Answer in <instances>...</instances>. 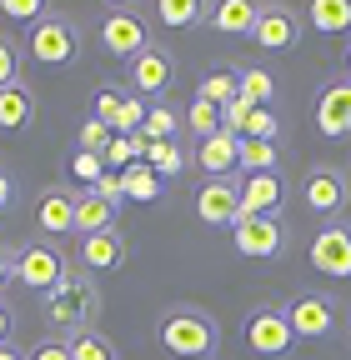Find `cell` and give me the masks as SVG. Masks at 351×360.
I'll list each match as a JSON object with an SVG mask.
<instances>
[{
  "label": "cell",
  "mask_w": 351,
  "mask_h": 360,
  "mask_svg": "<svg viewBox=\"0 0 351 360\" xmlns=\"http://www.w3.org/2000/svg\"><path fill=\"white\" fill-rule=\"evenodd\" d=\"M241 135H246V141H276V115H271V110H266V105H256V110H251V120H246V130H241Z\"/></svg>",
  "instance_id": "836d02e7"
},
{
  "label": "cell",
  "mask_w": 351,
  "mask_h": 360,
  "mask_svg": "<svg viewBox=\"0 0 351 360\" xmlns=\"http://www.w3.org/2000/svg\"><path fill=\"white\" fill-rule=\"evenodd\" d=\"M186 120H191V130L201 135V141H211L216 130H221V105H211V101H191V110H186Z\"/></svg>",
  "instance_id": "f1b7e54d"
},
{
  "label": "cell",
  "mask_w": 351,
  "mask_h": 360,
  "mask_svg": "<svg viewBox=\"0 0 351 360\" xmlns=\"http://www.w3.org/2000/svg\"><path fill=\"white\" fill-rule=\"evenodd\" d=\"M171 80H176V60H171V51H161V45H146V51L130 60V85H136L141 96H161Z\"/></svg>",
  "instance_id": "9a60e30c"
},
{
  "label": "cell",
  "mask_w": 351,
  "mask_h": 360,
  "mask_svg": "<svg viewBox=\"0 0 351 360\" xmlns=\"http://www.w3.org/2000/svg\"><path fill=\"white\" fill-rule=\"evenodd\" d=\"M70 175H80L85 186H96V180L106 175V155H91V150H75V160H70Z\"/></svg>",
  "instance_id": "d590c367"
},
{
  "label": "cell",
  "mask_w": 351,
  "mask_h": 360,
  "mask_svg": "<svg viewBox=\"0 0 351 360\" xmlns=\"http://www.w3.org/2000/svg\"><path fill=\"white\" fill-rule=\"evenodd\" d=\"M30 120H35V90L25 80L6 85L0 90V130H25Z\"/></svg>",
  "instance_id": "ffe728a7"
},
{
  "label": "cell",
  "mask_w": 351,
  "mask_h": 360,
  "mask_svg": "<svg viewBox=\"0 0 351 360\" xmlns=\"http://www.w3.org/2000/svg\"><path fill=\"white\" fill-rule=\"evenodd\" d=\"M286 321H291L296 340H321L336 330V300L331 295H296L286 305Z\"/></svg>",
  "instance_id": "9c48e42d"
},
{
  "label": "cell",
  "mask_w": 351,
  "mask_h": 360,
  "mask_svg": "<svg viewBox=\"0 0 351 360\" xmlns=\"http://www.w3.org/2000/svg\"><path fill=\"white\" fill-rule=\"evenodd\" d=\"M196 96L211 101V105H226V101L236 96V75H231V70H211V75L196 85Z\"/></svg>",
  "instance_id": "83f0119b"
},
{
  "label": "cell",
  "mask_w": 351,
  "mask_h": 360,
  "mask_svg": "<svg viewBox=\"0 0 351 360\" xmlns=\"http://www.w3.org/2000/svg\"><path fill=\"white\" fill-rule=\"evenodd\" d=\"M251 40L261 45V51H291V45L301 40V15L291 11V6H261V20H256V30H251Z\"/></svg>",
  "instance_id": "8fae6325"
},
{
  "label": "cell",
  "mask_w": 351,
  "mask_h": 360,
  "mask_svg": "<svg viewBox=\"0 0 351 360\" xmlns=\"http://www.w3.org/2000/svg\"><path fill=\"white\" fill-rule=\"evenodd\" d=\"M236 160H241V135H231V130H216L211 141H201V150H196V165H201L211 180L231 175Z\"/></svg>",
  "instance_id": "d6986e66"
},
{
  "label": "cell",
  "mask_w": 351,
  "mask_h": 360,
  "mask_svg": "<svg viewBox=\"0 0 351 360\" xmlns=\"http://www.w3.org/2000/svg\"><path fill=\"white\" fill-rule=\"evenodd\" d=\"M301 200L312 205L316 215H336L346 200H351V186H346V175L331 170V165H316L312 175L301 180Z\"/></svg>",
  "instance_id": "7c38bea8"
},
{
  "label": "cell",
  "mask_w": 351,
  "mask_h": 360,
  "mask_svg": "<svg viewBox=\"0 0 351 360\" xmlns=\"http://www.w3.org/2000/svg\"><path fill=\"white\" fill-rule=\"evenodd\" d=\"M312 270H321L331 281H351V225L326 220L312 236Z\"/></svg>",
  "instance_id": "8992f818"
},
{
  "label": "cell",
  "mask_w": 351,
  "mask_h": 360,
  "mask_svg": "<svg viewBox=\"0 0 351 360\" xmlns=\"http://www.w3.org/2000/svg\"><path fill=\"white\" fill-rule=\"evenodd\" d=\"M0 360H25V350H16V345H0Z\"/></svg>",
  "instance_id": "f6af8a7d"
},
{
  "label": "cell",
  "mask_w": 351,
  "mask_h": 360,
  "mask_svg": "<svg viewBox=\"0 0 351 360\" xmlns=\"http://www.w3.org/2000/svg\"><path fill=\"white\" fill-rule=\"evenodd\" d=\"M11 205V175H0V210Z\"/></svg>",
  "instance_id": "ee69618b"
},
{
  "label": "cell",
  "mask_w": 351,
  "mask_h": 360,
  "mask_svg": "<svg viewBox=\"0 0 351 360\" xmlns=\"http://www.w3.org/2000/svg\"><path fill=\"white\" fill-rule=\"evenodd\" d=\"M236 191H241V215H276L281 200H286V186H281L276 170H266V175H236Z\"/></svg>",
  "instance_id": "4fadbf2b"
},
{
  "label": "cell",
  "mask_w": 351,
  "mask_h": 360,
  "mask_svg": "<svg viewBox=\"0 0 351 360\" xmlns=\"http://www.w3.org/2000/svg\"><path fill=\"white\" fill-rule=\"evenodd\" d=\"M261 20V6L256 0H216V6L206 11V25L216 35H251Z\"/></svg>",
  "instance_id": "2e32d148"
},
{
  "label": "cell",
  "mask_w": 351,
  "mask_h": 360,
  "mask_svg": "<svg viewBox=\"0 0 351 360\" xmlns=\"http://www.w3.org/2000/svg\"><path fill=\"white\" fill-rule=\"evenodd\" d=\"M121 101H125V90H121V85H101V90H96V120L116 125V115H121Z\"/></svg>",
  "instance_id": "e575fe53"
},
{
  "label": "cell",
  "mask_w": 351,
  "mask_h": 360,
  "mask_svg": "<svg viewBox=\"0 0 351 360\" xmlns=\"http://www.w3.org/2000/svg\"><path fill=\"white\" fill-rule=\"evenodd\" d=\"M196 215L206 225H236V215H241L236 180H206V186L196 191Z\"/></svg>",
  "instance_id": "5bb4252c"
},
{
  "label": "cell",
  "mask_w": 351,
  "mask_h": 360,
  "mask_svg": "<svg viewBox=\"0 0 351 360\" xmlns=\"http://www.w3.org/2000/svg\"><path fill=\"white\" fill-rule=\"evenodd\" d=\"M91 191H96L101 200H111V205H116V200L125 195V175H121V170H106V175L96 180V186H91Z\"/></svg>",
  "instance_id": "ab89813d"
},
{
  "label": "cell",
  "mask_w": 351,
  "mask_h": 360,
  "mask_svg": "<svg viewBox=\"0 0 351 360\" xmlns=\"http://www.w3.org/2000/svg\"><path fill=\"white\" fill-rule=\"evenodd\" d=\"M0 15H11V20H40L46 15V0H0Z\"/></svg>",
  "instance_id": "f35d334b"
},
{
  "label": "cell",
  "mask_w": 351,
  "mask_h": 360,
  "mask_svg": "<svg viewBox=\"0 0 351 360\" xmlns=\"http://www.w3.org/2000/svg\"><path fill=\"white\" fill-rule=\"evenodd\" d=\"M111 135H116V130H111L106 120H96V115H91V120L80 125V150H91V155H106V146H111Z\"/></svg>",
  "instance_id": "d6a6232c"
},
{
  "label": "cell",
  "mask_w": 351,
  "mask_h": 360,
  "mask_svg": "<svg viewBox=\"0 0 351 360\" xmlns=\"http://www.w3.org/2000/svg\"><path fill=\"white\" fill-rule=\"evenodd\" d=\"M306 20L321 35H341V30H351V0H312Z\"/></svg>",
  "instance_id": "7402d4cb"
},
{
  "label": "cell",
  "mask_w": 351,
  "mask_h": 360,
  "mask_svg": "<svg viewBox=\"0 0 351 360\" xmlns=\"http://www.w3.org/2000/svg\"><path fill=\"white\" fill-rule=\"evenodd\" d=\"M276 165H281V146L276 141H246L241 135V160H236L241 175H266Z\"/></svg>",
  "instance_id": "603a6c76"
},
{
  "label": "cell",
  "mask_w": 351,
  "mask_h": 360,
  "mask_svg": "<svg viewBox=\"0 0 351 360\" xmlns=\"http://www.w3.org/2000/svg\"><path fill=\"white\" fill-rule=\"evenodd\" d=\"M6 281H16V250H0V290H6Z\"/></svg>",
  "instance_id": "b9f144b4"
},
{
  "label": "cell",
  "mask_w": 351,
  "mask_h": 360,
  "mask_svg": "<svg viewBox=\"0 0 351 360\" xmlns=\"http://www.w3.org/2000/svg\"><path fill=\"white\" fill-rule=\"evenodd\" d=\"M125 165H136V146H130V135H111V146H106V170H125Z\"/></svg>",
  "instance_id": "8d00e7d4"
},
{
  "label": "cell",
  "mask_w": 351,
  "mask_h": 360,
  "mask_svg": "<svg viewBox=\"0 0 351 360\" xmlns=\"http://www.w3.org/2000/svg\"><path fill=\"white\" fill-rule=\"evenodd\" d=\"M111 6H130V0H111Z\"/></svg>",
  "instance_id": "7dc6e473"
},
{
  "label": "cell",
  "mask_w": 351,
  "mask_h": 360,
  "mask_svg": "<svg viewBox=\"0 0 351 360\" xmlns=\"http://www.w3.org/2000/svg\"><path fill=\"white\" fill-rule=\"evenodd\" d=\"M146 165L156 170V175H176L186 165V155H181V146L176 141H151V155H146Z\"/></svg>",
  "instance_id": "f546056e"
},
{
  "label": "cell",
  "mask_w": 351,
  "mask_h": 360,
  "mask_svg": "<svg viewBox=\"0 0 351 360\" xmlns=\"http://www.w3.org/2000/svg\"><path fill=\"white\" fill-rule=\"evenodd\" d=\"M35 225L46 236H70L75 231V195L61 191V186H51L46 195L35 200Z\"/></svg>",
  "instance_id": "e0dca14e"
},
{
  "label": "cell",
  "mask_w": 351,
  "mask_h": 360,
  "mask_svg": "<svg viewBox=\"0 0 351 360\" xmlns=\"http://www.w3.org/2000/svg\"><path fill=\"white\" fill-rule=\"evenodd\" d=\"M312 120H316V130L326 135V141H341V135H351V80H346V75L321 85Z\"/></svg>",
  "instance_id": "ba28073f"
},
{
  "label": "cell",
  "mask_w": 351,
  "mask_h": 360,
  "mask_svg": "<svg viewBox=\"0 0 351 360\" xmlns=\"http://www.w3.org/2000/svg\"><path fill=\"white\" fill-rule=\"evenodd\" d=\"M25 51H30V60H40V65H70V60L80 56V30H75V20H66V15H40V20L30 25V35H25Z\"/></svg>",
  "instance_id": "3957f363"
},
{
  "label": "cell",
  "mask_w": 351,
  "mask_h": 360,
  "mask_svg": "<svg viewBox=\"0 0 351 360\" xmlns=\"http://www.w3.org/2000/svg\"><path fill=\"white\" fill-rule=\"evenodd\" d=\"M96 231H116V205L101 200L96 191L75 195V236H96Z\"/></svg>",
  "instance_id": "44dd1931"
},
{
  "label": "cell",
  "mask_w": 351,
  "mask_h": 360,
  "mask_svg": "<svg viewBox=\"0 0 351 360\" xmlns=\"http://www.w3.org/2000/svg\"><path fill=\"white\" fill-rule=\"evenodd\" d=\"M346 80H351V51H346Z\"/></svg>",
  "instance_id": "bcb514c9"
},
{
  "label": "cell",
  "mask_w": 351,
  "mask_h": 360,
  "mask_svg": "<svg viewBox=\"0 0 351 360\" xmlns=\"http://www.w3.org/2000/svg\"><path fill=\"white\" fill-rule=\"evenodd\" d=\"M246 345L256 350V355H286L291 345H296V330H291V321H286V310L281 305H256L251 315H246Z\"/></svg>",
  "instance_id": "277c9868"
},
{
  "label": "cell",
  "mask_w": 351,
  "mask_h": 360,
  "mask_svg": "<svg viewBox=\"0 0 351 360\" xmlns=\"http://www.w3.org/2000/svg\"><path fill=\"white\" fill-rule=\"evenodd\" d=\"M80 265H85V270H121V265H125V236H121V231L80 236Z\"/></svg>",
  "instance_id": "ac0fdd59"
},
{
  "label": "cell",
  "mask_w": 351,
  "mask_h": 360,
  "mask_svg": "<svg viewBox=\"0 0 351 360\" xmlns=\"http://www.w3.org/2000/svg\"><path fill=\"white\" fill-rule=\"evenodd\" d=\"M16 80H20V51H16V40L0 35V90L16 85Z\"/></svg>",
  "instance_id": "74e56055"
},
{
  "label": "cell",
  "mask_w": 351,
  "mask_h": 360,
  "mask_svg": "<svg viewBox=\"0 0 351 360\" xmlns=\"http://www.w3.org/2000/svg\"><path fill=\"white\" fill-rule=\"evenodd\" d=\"M156 20L171 30H186L206 20V0H156Z\"/></svg>",
  "instance_id": "cb8c5ba5"
},
{
  "label": "cell",
  "mask_w": 351,
  "mask_h": 360,
  "mask_svg": "<svg viewBox=\"0 0 351 360\" xmlns=\"http://www.w3.org/2000/svg\"><path fill=\"white\" fill-rule=\"evenodd\" d=\"M231 245H236L241 255L266 260V255H281V250H286V231H281L276 215H241V220L231 225Z\"/></svg>",
  "instance_id": "52a82bcc"
},
{
  "label": "cell",
  "mask_w": 351,
  "mask_h": 360,
  "mask_svg": "<svg viewBox=\"0 0 351 360\" xmlns=\"http://www.w3.org/2000/svg\"><path fill=\"white\" fill-rule=\"evenodd\" d=\"M96 315H101V290H96V281H91V270H66L61 285L46 290V321H51L61 335L91 330Z\"/></svg>",
  "instance_id": "6da1fadb"
},
{
  "label": "cell",
  "mask_w": 351,
  "mask_h": 360,
  "mask_svg": "<svg viewBox=\"0 0 351 360\" xmlns=\"http://www.w3.org/2000/svg\"><path fill=\"white\" fill-rule=\"evenodd\" d=\"M25 360H70V340H40V345H30V355Z\"/></svg>",
  "instance_id": "60d3db41"
},
{
  "label": "cell",
  "mask_w": 351,
  "mask_h": 360,
  "mask_svg": "<svg viewBox=\"0 0 351 360\" xmlns=\"http://www.w3.org/2000/svg\"><path fill=\"white\" fill-rule=\"evenodd\" d=\"M70 360H116V345L91 326V330H80L70 335Z\"/></svg>",
  "instance_id": "484cf974"
},
{
  "label": "cell",
  "mask_w": 351,
  "mask_h": 360,
  "mask_svg": "<svg viewBox=\"0 0 351 360\" xmlns=\"http://www.w3.org/2000/svg\"><path fill=\"white\" fill-rule=\"evenodd\" d=\"M236 90H241L251 105H266V101L276 96V80H271V70H256V65H251V70L236 75Z\"/></svg>",
  "instance_id": "4316f807"
},
{
  "label": "cell",
  "mask_w": 351,
  "mask_h": 360,
  "mask_svg": "<svg viewBox=\"0 0 351 360\" xmlns=\"http://www.w3.org/2000/svg\"><path fill=\"white\" fill-rule=\"evenodd\" d=\"M251 110H256V105H251V101L241 96V90H236V96H231V101L221 105V130L241 135V130H246V120H251Z\"/></svg>",
  "instance_id": "1f68e13d"
},
{
  "label": "cell",
  "mask_w": 351,
  "mask_h": 360,
  "mask_svg": "<svg viewBox=\"0 0 351 360\" xmlns=\"http://www.w3.org/2000/svg\"><path fill=\"white\" fill-rule=\"evenodd\" d=\"M11 330H16V321H11V305H0V345H11Z\"/></svg>",
  "instance_id": "7bdbcfd3"
},
{
  "label": "cell",
  "mask_w": 351,
  "mask_h": 360,
  "mask_svg": "<svg viewBox=\"0 0 351 360\" xmlns=\"http://www.w3.org/2000/svg\"><path fill=\"white\" fill-rule=\"evenodd\" d=\"M66 255L56 250V245H20L16 250V281L25 285V290H56L61 285V276H66Z\"/></svg>",
  "instance_id": "5b68a950"
},
{
  "label": "cell",
  "mask_w": 351,
  "mask_h": 360,
  "mask_svg": "<svg viewBox=\"0 0 351 360\" xmlns=\"http://www.w3.org/2000/svg\"><path fill=\"white\" fill-rule=\"evenodd\" d=\"M101 45L111 56H121V60H136L146 45H151V30H146V20L141 15H130V11H111L106 20H101Z\"/></svg>",
  "instance_id": "30bf717a"
},
{
  "label": "cell",
  "mask_w": 351,
  "mask_h": 360,
  "mask_svg": "<svg viewBox=\"0 0 351 360\" xmlns=\"http://www.w3.org/2000/svg\"><path fill=\"white\" fill-rule=\"evenodd\" d=\"M121 175H125V195H130V200H156V195H161V175H156L146 160L125 165Z\"/></svg>",
  "instance_id": "d4e9b609"
},
{
  "label": "cell",
  "mask_w": 351,
  "mask_h": 360,
  "mask_svg": "<svg viewBox=\"0 0 351 360\" xmlns=\"http://www.w3.org/2000/svg\"><path fill=\"white\" fill-rule=\"evenodd\" d=\"M161 350L176 360H211L216 355V321L196 305H176L161 321Z\"/></svg>",
  "instance_id": "7a4b0ae2"
},
{
  "label": "cell",
  "mask_w": 351,
  "mask_h": 360,
  "mask_svg": "<svg viewBox=\"0 0 351 360\" xmlns=\"http://www.w3.org/2000/svg\"><path fill=\"white\" fill-rule=\"evenodd\" d=\"M176 125H181V115H176L171 105H151L146 110V135H151V141H171V135H176Z\"/></svg>",
  "instance_id": "4dcf8cb0"
}]
</instances>
